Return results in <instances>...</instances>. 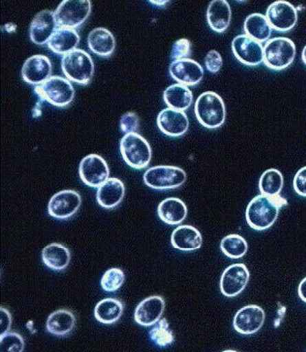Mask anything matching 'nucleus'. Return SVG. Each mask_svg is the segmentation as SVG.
Returning a JSON list of instances; mask_svg holds the SVG:
<instances>
[{
  "label": "nucleus",
  "instance_id": "nucleus-1",
  "mask_svg": "<svg viewBox=\"0 0 306 352\" xmlns=\"http://www.w3.org/2000/svg\"><path fill=\"white\" fill-rule=\"evenodd\" d=\"M287 206V200L278 196L261 194L252 198L245 210V219L254 230H267L276 223L280 210Z\"/></svg>",
  "mask_w": 306,
  "mask_h": 352
},
{
  "label": "nucleus",
  "instance_id": "nucleus-2",
  "mask_svg": "<svg viewBox=\"0 0 306 352\" xmlns=\"http://www.w3.org/2000/svg\"><path fill=\"white\" fill-rule=\"evenodd\" d=\"M195 115L204 127L217 129L225 124L226 109L222 97L213 91H207L198 96L195 103Z\"/></svg>",
  "mask_w": 306,
  "mask_h": 352
},
{
  "label": "nucleus",
  "instance_id": "nucleus-3",
  "mask_svg": "<svg viewBox=\"0 0 306 352\" xmlns=\"http://www.w3.org/2000/svg\"><path fill=\"white\" fill-rule=\"evenodd\" d=\"M61 68L65 77L80 85L91 82L94 74V63L86 50L76 48L62 56Z\"/></svg>",
  "mask_w": 306,
  "mask_h": 352
},
{
  "label": "nucleus",
  "instance_id": "nucleus-4",
  "mask_svg": "<svg viewBox=\"0 0 306 352\" xmlns=\"http://www.w3.org/2000/svg\"><path fill=\"white\" fill-rule=\"evenodd\" d=\"M120 151L126 164L138 170L146 168L153 157L149 142L138 132L125 134L122 138Z\"/></svg>",
  "mask_w": 306,
  "mask_h": 352
},
{
  "label": "nucleus",
  "instance_id": "nucleus-5",
  "mask_svg": "<svg viewBox=\"0 0 306 352\" xmlns=\"http://www.w3.org/2000/svg\"><path fill=\"white\" fill-rule=\"evenodd\" d=\"M296 50L294 42L288 37H274L263 46V62L273 71H283L295 60Z\"/></svg>",
  "mask_w": 306,
  "mask_h": 352
},
{
  "label": "nucleus",
  "instance_id": "nucleus-6",
  "mask_svg": "<svg viewBox=\"0 0 306 352\" xmlns=\"http://www.w3.org/2000/svg\"><path fill=\"white\" fill-rule=\"evenodd\" d=\"M36 94L50 104L65 108L74 100L75 90L67 78L53 75L43 83L34 87Z\"/></svg>",
  "mask_w": 306,
  "mask_h": 352
},
{
  "label": "nucleus",
  "instance_id": "nucleus-7",
  "mask_svg": "<svg viewBox=\"0 0 306 352\" xmlns=\"http://www.w3.org/2000/svg\"><path fill=\"white\" fill-rule=\"evenodd\" d=\"M187 181V174L175 166H155L145 171L144 182L146 186L157 190H175Z\"/></svg>",
  "mask_w": 306,
  "mask_h": 352
},
{
  "label": "nucleus",
  "instance_id": "nucleus-8",
  "mask_svg": "<svg viewBox=\"0 0 306 352\" xmlns=\"http://www.w3.org/2000/svg\"><path fill=\"white\" fill-rule=\"evenodd\" d=\"M91 10L89 0H64L55 11L56 26L75 30L87 21Z\"/></svg>",
  "mask_w": 306,
  "mask_h": 352
},
{
  "label": "nucleus",
  "instance_id": "nucleus-9",
  "mask_svg": "<svg viewBox=\"0 0 306 352\" xmlns=\"http://www.w3.org/2000/svg\"><path fill=\"white\" fill-rule=\"evenodd\" d=\"M266 17L271 28L278 32H289L298 22V10L294 6L285 0L274 1L267 9Z\"/></svg>",
  "mask_w": 306,
  "mask_h": 352
},
{
  "label": "nucleus",
  "instance_id": "nucleus-10",
  "mask_svg": "<svg viewBox=\"0 0 306 352\" xmlns=\"http://www.w3.org/2000/svg\"><path fill=\"white\" fill-rule=\"evenodd\" d=\"M80 177L85 184L91 188H99L109 179L108 163L98 154H89L81 160Z\"/></svg>",
  "mask_w": 306,
  "mask_h": 352
},
{
  "label": "nucleus",
  "instance_id": "nucleus-11",
  "mask_svg": "<svg viewBox=\"0 0 306 352\" xmlns=\"http://www.w3.org/2000/svg\"><path fill=\"white\" fill-rule=\"evenodd\" d=\"M250 279V272L244 263L227 267L220 279V290L223 296L234 298L241 294Z\"/></svg>",
  "mask_w": 306,
  "mask_h": 352
},
{
  "label": "nucleus",
  "instance_id": "nucleus-12",
  "mask_svg": "<svg viewBox=\"0 0 306 352\" xmlns=\"http://www.w3.org/2000/svg\"><path fill=\"white\" fill-rule=\"evenodd\" d=\"M82 198L77 191L65 190L50 198L48 212L52 218L65 220L72 218L80 208Z\"/></svg>",
  "mask_w": 306,
  "mask_h": 352
},
{
  "label": "nucleus",
  "instance_id": "nucleus-13",
  "mask_svg": "<svg viewBox=\"0 0 306 352\" xmlns=\"http://www.w3.org/2000/svg\"><path fill=\"white\" fill-rule=\"evenodd\" d=\"M233 55L241 64L257 66L263 62V46L248 34L237 36L232 43Z\"/></svg>",
  "mask_w": 306,
  "mask_h": 352
},
{
  "label": "nucleus",
  "instance_id": "nucleus-14",
  "mask_svg": "<svg viewBox=\"0 0 306 352\" xmlns=\"http://www.w3.org/2000/svg\"><path fill=\"white\" fill-rule=\"evenodd\" d=\"M266 314L257 305H248L241 308L233 319V328L241 335H252L258 332L265 322Z\"/></svg>",
  "mask_w": 306,
  "mask_h": 352
},
{
  "label": "nucleus",
  "instance_id": "nucleus-15",
  "mask_svg": "<svg viewBox=\"0 0 306 352\" xmlns=\"http://www.w3.org/2000/svg\"><path fill=\"white\" fill-rule=\"evenodd\" d=\"M169 74L179 84L187 87L197 86L203 80V66L192 58L173 60L169 65Z\"/></svg>",
  "mask_w": 306,
  "mask_h": 352
},
{
  "label": "nucleus",
  "instance_id": "nucleus-16",
  "mask_svg": "<svg viewBox=\"0 0 306 352\" xmlns=\"http://www.w3.org/2000/svg\"><path fill=\"white\" fill-rule=\"evenodd\" d=\"M157 125L160 131L166 136L178 138L188 131L189 121L184 111L166 108L157 115Z\"/></svg>",
  "mask_w": 306,
  "mask_h": 352
},
{
  "label": "nucleus",
  "instance_id": "nucleus-17",
  "mask_svg": "<svg viewBox=\"0 0 306 352\" xmlns=\"http://www.w3.org/2000/svg\"><path fill=\"white\" fill-rule=\"evenodd\" d=\"M52 64L45 55H34L24 62L21 69V76L25 82L31 85H41L50 77Z\"/></svg>",
  "mask_w": 306,
  "mask_h": 352
},
{
  "label": "nucleus",
  "instance_id": "nucleus-18",
  "mask_svg": "<svg viewBox=\"0 0 306 352\" xmlns=\"http://www.w3.org/2000/svg\"><path fill=\"white\" fill-rule=\"evenodd\" d=\"M55 12L44 9L37 12L31 21L30 28V39L38 45L48 43L50 37L56 30Z\"/></svg>",
  "mask_w": 306,
  "mask_h": 352
},
{
  "label": "nucleus",
  "instance_id": "nucleus-19",
  "mask_svg": "<svg viewBox=\"0 0 306 352\" xmlns=\"http://www.w3.org/2000/svg\"><path fill=\"white\" fill-rule=\"evenodd\" d=\"M165 307V300L162 296L146 298L135 308V322L143 327L153 326L162 319Z\"/></svg>",
  "mask_w": 306,
  "mask_h": 352
},
{
  "label": "nucleus",
  "instance_id": "nucleus-20",
  "mask_svg": "<svg viewBox=\"0 0 306 352\" xmlns=\"http://www.w3.org/2000/svg\"><path fill=\"white\" fill-rule=\"evenodd\" d=\"M125 196V186L118 178H109L98 188L97 203L104 209H113L118 206Z\"/></svg>",
  "mask_w": 306,
  "mask_h": 352
},
{
  "label": "nucleus",
  "instance_id": "nucleus-21",
  "mask_svg": "<svg viewBox=\"0 0 306 352\" xmlns=\"http://www.w3.org/2000/svg\"><path fill=\"white\" fill-rule=\"evenodd\" d=\"M171 244L176 250L190 252L201 248L203 245V236L194 226H179L173 232Z\"/></svg>",
  "mask_w": 306,
  "mask_h": 352
},
{
  "label": "nucleus",
  "instance_id": "nucleus-22",
  "mask_svg": "<svg viewBox=\"0 0 306 352\" xmlns=\"http://www.w3.org/2000/svg\"><path fill=\"white\" fill-rule=\"evenodd\" d=\"M232 21V8L226 0H213L207 9V21L217 33H223Z\"/></svg>",
  "mask_w": 306,
  "mask_h": 352
},
{
  "label": "nucleus",
  "instance_id": "nucleus-23",
  "mask_svg": "<svg viewBox=\"0 0 306 352\" xmlns=\"http://www.w3.org/2000/svg\"><path fill=\"white\" fill-rule=\"evenodd\" d=\"M87 44L91 52L102 58H109L116 50L115 36L106 28H94L88 34Z\"/></svg>",
  "mask_w": 306,
  "mask_h": 352
},
{
  "label": "nucleus",
  "instance_id": "nucleus-24",
  "mask_svg": "<svg viewBox=\"0 0 306 352\" xmlns=\"http://www.w3.org/2000/svg\"><path fill=\"white\" fill-rule=\"evenodd\" d=\"M157 215L167 225H181L188 216L187 206L179 198L168 197L157 206Z\"/></svg>",
  "mask_w": 306,
  "mask_h": 352
},
{
  "label": "nucleus",
  "instance_id": "nucleus-25",
  "mask_svg": "<svg viewBox=\"0 0 306 352\" xmlns=\"http://www.w3.org/2000/svg\"><path fill=\"white\" fill-rule=\"evenodd\" d=\"M80 41V37L74 28H58L47 44L52 52L64 56L77 48Z\"/></svg>",
  "mask_w": 306,
  "mask_h": 352
},
{
  "label": "nucleus",
  "instance_id": "nucleus-26",
  "mask_svg": "<svg viewBox=\"0 0 306 352\" xmlns=\"http://www.w3.org/2000/svg\"><path fill=\"white\" fill-rule=\"evenodd\" d=\"M163 99L168 108L185 111L193 103V93L184 85L173 84L164 91Z\"/></svg>",
  "mask_w": 306,
  "mask_h": 352
},
{
  "label": "nucleus",
  "instance_id": "nucleus-27",
  "mask_svg": "<svg viewBox=\"0 0 306 352\" xmlns=\"http://www.w3.org/2000/svg\"><path fill=\"white\" fill-rule=\"evenodd\" d=\"M43 262L50 270L60 272L67 268L71 261V253L68 248L60 243H52L42 251Z\"/></svg>",
  "mask_w": 306,
  "mask_h": 352
},
{
  "label": "nucleus",
  "instance_id": "nucleus-28",
  "mask_svg": "<svg viewBox=\"0 0 306 352\" xmlns=\"http://www.w3.org/2000/svg\"><path fill=\"white\" fill-rule=\"evenodd\" d=\"M124 310V303L118 298H104L94 308V317L102 324L111 325L121 319Z\"/></svg>",
  "mask_w": 306,
  "mask_h": 352
},
{
  "label": "nucleus",
  "instance_id": "nucleus-29",
  "mask_svg": "<svg viewBox=\"0 0 306 352\" xmlns=\"http://www.w3.org/2000/svg\"><path fill=\"white\" fill-rule=\"evenodd\" d=\"M76 318L74 313L67 309H59L48 317L46 322L47 331L56 336L70 334L75 328Z\"/></svg>",
  "mask_w": 306,
  "mask_h": 352
},
{
  "label": "nucleus",
  "instance_id": "nucleus-30",
  "mask_svg": "<svg viewBox=\"0 0 306 352\" xmlns=\"http://www.w3.org/2000/svg\"><path fill=\"white\" fill-rule=\"evenodd\" d=\"M272 30L266 15L254 12L245 18L244 22L245 34L261 43L270 40Z\"/></svg>",
  "mask_w": 306,
  "mask_h": 352
},
{
  "label": "nucleus",
  "instance_id": "nucleus-31",
  "mask_svg": "<svg viewBox=\"0 0 306 352\" xmlns=\"http://www.w3.org/2000/svg\"><path fill=\"white\" fill-rule=\"evenodd\" d=\"M283 187V176L278 169L270 168L261 175L259 190L266 196H278Z\"/></svg>",
  "mask_w": 306,
  "mask_h": 352
},
{
  "label": "nucleus",
  "instance_id": "nucleus-32",
  "mask_svg": "<svg viewBox=\"0 0 306 352\" xmlns=\"http://www.w3.org/2000/svg\"><path fill=\"white\" fill-rule=\"evenodd\" d=\"M220 248L225 256L231 259L242 258L248 252V245L245 238L239 234H229L221 241Z\"/></svg>",
  "mask_w": 306,
  "mask_h": 352
},
{
  "label": "nucleus",
  "instance_id": "nucleus-33",
  "mask_svg": "<svg viewBox=\"0 0 306 352\" xmlns=\"http://www.w3.org/2000/svg\"><path fill=\"white\" fill-rule=\"evenodd\" d=\"M151 340L159 347H167L175 342V336L166 318H162L150 330Z\"/></svg>",
  "mask_w": 306,
  "mask_h": 352
},
{
  "label": "nucleus",
  "instance_id": "nucleus-34",
  "mask_svg": "<svg viewBox=\"0 0 306 352\" xmlns=\"http://www.w3.org/2000/svg\"><path fill=\"white\" fill-rule=\"evenodd\" d=\"M124 270L119 268H112L104 273L100 285H102L104 291L113 292L119 290L124 285Z\"/></svg>",
  "mask_w": 306,
  "mask_h": 352
},
{
  "label": "nucleus",
  "instance_id": "nucleus-35",
  "mask_svg": "<svg viewBox=\"0 0 306 352\" xmlns=\"http://www.w3.org/2000/svg\"><path fill=\"white\" fill-rule=\"evenodd\" d=\"M25 342L23 338L18 333L8 332L0 336V351L1 352H22L24 351Z\"/></svg>",
  "mask_w": 306,
  "mask_h": 352
},
{
  "label": "nucleus",
  "instance_id": "nucleus-36",
  "mask_svg": "<svg viewBox=\"0 0 306 352\" xmlns=\"http://www.w3.org/2000/svg\"><path fill=\"white\" fill-rule=\"evenodd\" d=\"M192 52V44L187 38H181L173 44L171 58L173 60L189 58Z\"/></svg>",
  "mask_w": 306,
  "mask_h": 352
},
{
  "label": "nucleus",
  "instance_id": "nucleus-37",
  "mask_svg": "<svg viewBox=\"0 0 306 352\" xmlns=\"http://www.w3.org/2000/svg\"><path fill=\"white\" fill-rule=\"evenodd\" d=\"M140 125V118L135 112L125 113L122 116L121 120H120V128L125 134L137 132Z\"/></svg>",
  "mask_w": 306,
  "mask_h": 352
},
{
  "label": "nucleus",
  "instance_id": "nucleus-38",
  "mask_svg": "<svg viewBox=\"0 0 306 352\" xmlns=\"http://www.w3.org/2000/svg\"><path fill=\"white\" fill-rule=\"evenodd\" d=\"M204 64L207 70L211 74H217L223 66V58L220 53L216 50H211L207 53L204 58Z\"/></svg>",
  "mask_w": 306,
  "mask_h": 352
},
{
  "label": "nucleus",
  "instance_id": "nucleus-39",
  "mask_svg": "<svg viewBox=\"0 0 306 352\" xmlns=\"http://www.w3.org/2000/svg\"><path fill=\"white\" fill-rule=\"evenodd\" d=\"M293 188L299 196L306 197V166L296 172L293 180Z\"/></svg>",
  "mask_w": 306,
  "mask_h": 352
},
{
  "label": "nucleus",
  "instance_id": "nucleus-40",
  "mask_svg": "<svg viewBox=\"0 0 306 352\" xmlns=\"http://www.w3.org/2000/svg\"><path fill=\"white\" fill-rule=\"evenodd\" d=\"M0 336L6 334L10 330L12 325V316L11 314L6 310V308H0Z\"/></svg>",
  "mask_w": 306,
  "mask_h": 352
},
{
  "label": "nucleus",
  "instance_id": "nucleus-41",
  "mask_svg": "<svg viewBox=\"0 0 306 352\" xmlns=\"http://www.w3.org/2000/svg\"><path fill=\"white\" fill-rule=\"evenodd\" d=\"M298 296L305 303H306V278L303 279L298 285Z\"/></svg>",
  "mask_w": 306,
  "mask_h": 352
},
{
  "label": "nucleus",
  "instance_id": "nucleus-42",
  "mask_svg": "<svg viewBox=\"0 0 306 352\" xmlns=\"http://www.w3.org/2000/svg\"><path fill=\"white\" fill-rule=\"evenodd\" d=\"M151 4L155 5L157 6H164L166 4H168L169 1L168 0H166V1H150Z\"/></svg>",
  "mask_w": 306,
  "mask_h": 352
},
{
  "label": "nucleus",
  "instance_id": "nucleus-43",
  "mask_svg": "<svg viewBox=\"0 0 306 352\" xmlns=\"http://www.w3.org/2000/svg\"><path fill=\"white\" fill-rule=\"evenodd\" d=\"M302 61L306 65V45L303 49L302 52Z\"/></svg>",
  "mask_w": 306,
  "mask_h": 352
}]
</instances>
